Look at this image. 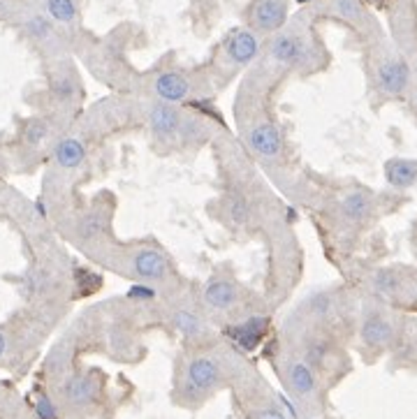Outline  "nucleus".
Masks as SVG:
<instances>
[{
	"label": "nucleus",
	"mask_w": 417,
	"mask_h": 419,
	"mask_svg": "<svg viewBox=\"0 0 417 419\" xmlns=\"http://www.w3.org/2000/svg\"><path fill=\"white\" fill-rule=\"evenodd\" d=\"M269 54L276 63L290 65V68H302L311 61V49L299 35L293 32H278L269 44Z\"/></svg>",
	"instance_id": "f257e3e1"
},
{
	"label": "nucleus",
	"mask_w": 417,
	"mask_h": 419,
	"mask_svg": "<svg viewBox=\"0 0 417 419\" xmlns=\"http://www.w3.org/2000/svg\"><path fill=\"white\" fill-rule=\"evenodd\" d=\"M253 28L262 32H276L288 19V8L283 0H253L248 10Z\"/></svg>",
	"instance_id": "f03ea898"
},
{
	"label": "nucleus",
	"mask_w": 417,
	"mask_h": 419,
	"mask_svg": "<svg viewBox=\"0 0 417 419\" xmlns=\"http://www.w3.org/2000/svg\"><path fill=\"white\" fill-rule=\"evenodd\" d=\"M221 380V366H218L216 359L211 357H197L188 364V371H185V382H188V389H193L195 394H204V391H211Z\"/></svg>",
	"instance_id": "7ed1b4c3"
},
{
	"label": "nucleus",
	"mask_w": 417,
	"mask_h": 419,
	"mask_svg": "<svg viewBox=\"0 0 417 419\" xmlns=\"http://www.w3.org/2000/svg\"><path fill=\"white\" fill-rule=\"evenodd\" d=\"M410 84V65L403 58H389L378 65V86L385 95H401Z\"/></svg>",
	"instance_id": "20e7f679"
},
{
	"label": "nucleus",
	"mask_w": 417,
	"mask_h": 419,
	"mask_svg": "<svg viewBox=\"0 0 417 419\" xmlns=\"http://www.w3.org/2000/svg\"><path fill=\"white\" fill-rule=\"evenodd\" d=\"M248 146H250V151L260 158L281 156V149H283L281 130H278L271 121L257 123L255 128L248 132Z\"/></svg>",
	"instance_id": "39448f33"
},
{
	"label": "nucleus",
	"mask_w": 417,
	"mask_h": 419,
	"mask_svg": "<svg viewBox=\"0 0 417 419\" xmlns=\"http://www.w3.org/2000/svg\"><path fill=\"white\" fill-rule=\"evenodd\" d=\"M183 118L178 109L169 102H158L154 109L149 111V128L158 139H174L181 132Z\"/></svg>",
	"instance_id": "423d86ee"
},
{
	"label": "nucleus",
	"mask_w": 417,
	"mask_h": 419,
	"mask_svg": "<svg viewBox=\"0 0 417 419\" xmlns=\"http://www.w3.org/2000/svg\"><path fill=\"white\" fill-rule=\"evenodd\" d=\"M267 329H269V317L253 315V317H248V320L230 327L228 334L241 350H255L257 345L262 343V338L267 336Z\"/></svg>",
	"instance_id": "0eeeda50"
},
{
	"label": "nucleus",
	"mask_w": 417,
	"mask_h": 419,
	"mask_svg": "<svg viewBox=\"0 0 417 419\" xmlns=\"http://www.w3.org/2000/svg\"><path fill=\"white\" fill-rule=\"evenodd\" d=\"M225 49H228V58L234 65H248L260 54V39L253 30H234Z\"/></svg>",
	"instance_id": "6e6552de"
},
{
	"label": "nucleus",
	"mask_w": 417,
	"mask_h": 419,
	"mask_svg": "<svg viewBox=\"0 0 417 419\" xmlns=\"http://www.w3.org/2000/svg\"><path fill=\"white\" fill-rule=\"evenodd\" d=\"M360 336L364 345L369 348H385V345L394 338V327L387 317H382L380 313H369L362 322Z\"/></svg>",
	"instance_id": "1a4fd4ad"
},
{
	"label": "nucleus",
	"mask_w": 417,
	"mask_h": 419,
	"mask_svg": "<svg viewBox=\"0 0 417 419\" xmlns=\"http://www.w3.org/2000/svg\"><path fill=\"white\" fill-rule=\"evenodd\" d=\"M132 271L142 278V281H160L167 276V259L154 248H144L135 255Z\"/></svg>",
	"instance_id": "9d476101"
},
{
	"label": "nucleus",
	"mask_w": 417,
	"mask_h": 419,
	"mask_svg": "<svg viewBox=\"0 0 417 419\" xmlns=\"http://www.w3.org/2000/svg\"><path fill=\"white\" fill-rule=\"evenodd\" d=\"M156 93L163 102L176 104V102H183V100L190 95V84L183 75L169 70L156 77Z\"/></svg>",
	"instance_id": "9b49d317"
},
{
	"label": "nucleus",
	"mask_w": 417,
	"mask_h": 419,
	"mask_svg": "<svg viewBox=\"0 0 417 419\" xmlns=\"http://www.w3.org/2000/svg\"><path fill=\"white\" fill-rule=\"evenodd\" d=\"M385 178L392 188H413L417 183V160H413V158H389L385 162Z\"/></svg>",
	"instance_id": "f8f14e48"
},
{
	"label": "nucleus",
	"mask_w": 417,
	"mask_h": 419,
	"mask_svg": "<svg viewBox=\"0 0 417 419\" xmlns=\"http://www.w3.org/2000/svg\"><path fill=\"white\" fill-rule=\"evenodd\" d=\"M237 285L225 281V278H216V281H209L207 288H204V299L211 308L216 310H228L237 304Z\"/></svg>",
	"instance_id": "ddd939ff"
},
{
	"label": "nucleus",
	"mask_w": 417,
	"mask_h": 419,
	"mask_svg": "<svg viewBox=\"0 0 417 419\" xmlns=\"http://www.w3.org/2000/svg\"><path fill=\"white\" fill-rule=\"evenodd\" d=\"M54 160L58 167L63 169H75L86 160V146L75 137H65L56 144L54 149Z\"/></svg>",
	"instance_id": "4468645a"
},
{
	"label": "nucleus",
	"mask_w": 417,
	"mask_h": 419,
	"mask_svg": "<svg viewBox=\"0 0 417 419\" xmlns=\"http://www.w3.org/2000/svg\"><path fill=\"white\" fill-rule=\"evenodd\" d=\"M371 211H373V202H371V195H367L364 190L348 192L341 202V216L348 223H362L364 218H369Z\"/></svg>",
	"instance_id": "2eb2a0df"
},
{
	"label": "nucleus",
	"mask_w": 417,
	"mask_h": 419,
	"mask_svg": "<svg viewBox=\"0 0 417 419\" xmlns=\"http://www.w3.org/2000/svg\"><path fill=\"white\" fill-rule=\"evenodd\" d=\"M98 394V384L89 375H75L65 382V398L75 405H86L91 403Z\"/></svg>",
	"instance_id": "dca6fc26"
},
{
	"label": "nucleus",
	"mask_w": 417,
	"mask_h": 419,
	"mask_svg": "<svg viewBox=\"0 0 417 419\" xmlns=\"http://www.w3.org/2000/svg\"><path fill=\"white\" fill-rule=\"evenodd\" d=\"M290 387L295 389L297 396L306 398L315 391V373L311 371V366L306 362H295L290 366Z\"/></svg>",
	"instance_id": "f3484780"
},
{
	"label": "nucleus",
	"mask_w": 417,
	"mask_h": 419,
	"mask_svg": "<svg viewBox=\"0 0 417 419\" xmlns=\"http://www.w3.org/2000/svg\"><path fill=\"white\" fill-rule=\"evenodd\" d=\"M225 209H228V218L234 225H248L250 218H253V204L246 195H239V192L228 199Z\"/></svg>",
	"instance_id": "a211bd4d"
},
{
	"label": "nucleus",
	"mask_w": 417,
	"mask_h": 419,
	"mask_svg": "<svg viewBox=\"0 0 417 419\" xmlns=\"http://www.w3.org/2000/svg\"><path fill=\"white\" fill-rule=\"evenodd\" d=\"M46 15L58 24H72L77 19L75 0H46Z\"/></svg>",
	"instance_id": "6ab92c4d"
},
{
	"label": "nucleus",
	"mask_w": 417,
	"mask_h": 419,
	"mask_svg": "<svg viewBox=\"0 0 417 419\" xmlns=\"http://www.w3.org/2000/svg\"><path fill=\"white\" fill-rule=\"evenodd\" d=\"M174 327L181 331L185 338H197L202 334V322L195 313L190 310H178L174 313Z\"/></svg>",
	"instance_id": "aec40b11"
},
{
	"label": "nucleus",
	"mask_w": 417,
	"mask_h": 419,
	"mask_svg": "<svg viewBox=\"0 0 417 419\" xmlns=\"http://www.w3.org/2000/svg\"><path fill=\"white\" fill-rule=\"evenodd\" d=\"M104 225H107V221L102 218V214H89L79 223V236H82L84 241H91V239L102 234Z\"/></svg>",
	"instance_id": "412c9836"
},
{
	"label": "nucleus",
	"mask_w": 417,
	"mask_h": 419,
	"mask_svg": "<svg viewBox=\"0 0 417 419\" xmlns=\"http://www.w3.org/2000/svg\"><path fill=\"white\" fill-rule=\"evenodd\" d=\"M46 137H49V125H46V121H42V118H33V121H28V125H26V130H24L26 144L39 146Z\"/></svg>",
	"instance_id": "4be33fe9"
},
{
	"label": "nucleus",
	"mask_w": 417,
	"mask_h": 419,
	"mask_svg": "<svg viewBox=\"0 0 417 419\" xmlns=\"http://www.w3.org/2000/svg\"><path fill=\"white\" fill-rule=\"evenodd\" d=\"M51 93H54L58 102H72L77 95V84L70 77H56L51 82Z\"/></svg>",
	"instance_id": "5701e85b"
},
{
	"label": "nucleus",
	"mask_w": 417,
	"mask_h": 419,
	"mask_svg": "<svg viewBox=\"0 0 417 419\" xmlns=\"http://www.w3.org/2000/svg\"><path fill=\"white\" fill-rule=\"evenodd\" d=\"M334 12L341 19H348V21H360L364 15V8L360 0H334Z\"/></svg>",
	"instance_id": "b1692460"
},
{
	"label": "nucleus",
	"mask_w": 417,
	"mask_h": 419,
	"mask_svg": "<svg viewBox=\"0 0 417 419\" xmlns=\"http://www.w3.org/2000/svg\"><path fill=\"white\" fill-rule=\"evenodd\" d=\"M26 30H28L30 37L39 39V42H42V39H49L51 32H54V28H51V21L46 17H42V15L30 17L28 24H26Z\"/></svg>",
	"instance_id": "393cba45"
},
{
	"label": "nucleus",
	"mask_w": 417,
	"mask_h": 419,
	"mask_svg": "<svg viewBox=\"0 0 417 419\" xmlns=\"http://www.w3.org/2000/svg\"><path fill=\"white\" fill-rule=\"evenodd\" d=\"M373 285H376V290L382 292V295H394V292L399 290V276H396L392 269H382L376 274Z\"/></svg>",
	"instance_id": "a878e982"
},
{
	"label": "nucleus",
	"mask_w": 417,
	"mask_h": 419,
	"mask_svg": "<svg viewBox=\"0 0 417 419\" xmlns=\"http://www.w3.org/2000/svg\"><path fill=\"white\" fill-rule=\"evenodd\" d=\"M332 297L327 295V292H317V295L311 299V310L315 313V315H327L329 310H332Z\"/></svg>",
	"instance_id": "bb28decb"
},
{
	"label": "nucleus",
	"mask_w": 417,
	"mask_h": 419,
	"mask_svg": "<svg viewBox=\"0 0 417 419\" xmlns=\"http://www.w3.org/2000/svg\"><path fill=\"white\" fill-rule=\"evenodd\" d=\"M156 297H158V292L151 288V285L137 283V285H130V290H128V299H135V301H151V299H156Z\"/></svg>",
	"instance_id": "cd10ccee"
},
{
	"label": "nucleus",
	"mask_w": 417,
	"mask_h": 419,
	"mask_svg": "<svg viewBox=\"0 0 417 419\" xmlns=\"http://www.w3.org/2000/svg\"><path fill=\"white\" fill-rule=\"evenodd\" d=\"M327 352H329V345H327V341H320V338H315L313 343L308 345V359L313 364H320V362H324V357H327Z\"/></svg>",
	"instance_id": "c85d7f7f"
},
{
	"label": "nucleus",
	"mask_w": 417,
	"mask_h": 419,
	"mask_svg": "<svg viewBox=\"0 0 417 419\" xmlns=\"http://www.w3.org/2000/svg\"><path fill=\"white\" fill-rule=\"evenodd\" d=\"M35 415H37V419H58L56 417V408H54V403L49 401V396H39L37 398Z\"/></svg>",
	"instance_id": "c756f323"
},
{
	"label": "nucleus",
	"mask_w": 417,
	"mask_h": 419,
	"mask_svg": "<svg viewBox=\"0 0 417 419\" xmlns=\"http://www.w3.org/2000/svg\"><path fill=\"white\" fill-rule=\"evenodd\" d=\"M255 419H288L286 412H281L278 408H264L255 415Z\"/></svg>",
	"instance_id": "7c9ffc66"
},
{
	"label": "nucleus",
	"mask_w": 417,
	"mask_h": 419,
	"mask_svg": "<svg viewBox=\"0 0 417 419\" xmlns=\"http://www.w3.org/2000/svg\"><path fill=\"white\" fill-rule=\"evenodd\" d=\"M5 348H8V341H5V334L0 331V357L5 355Z\"/></svg>",
	"instance_id": "2f4dec72"
},
{
	"label": "nucleus",
	"mask_w": 417,
	"mask_h": 419,
	"mask_svg": "<svg viewBox=\"0 0 417 419\" xmlns=\"http://www.w3.org/2000/svg\"><path fill=\"white\" fill-rule=\"evenodd\" d=\"M35 209H37V214H39V216H46V209H44V202H39V199H37Z\"/></svg>",
	"instance_id": "473e14b6"
},
{
	"label": "nucleus",
	"mask_w": 417,
	"mask_h": 419,
	"mask_svg": "<svg viewBox=\"0 0 417 419\" xmlns=\"http://www.w3.org/2000/svg\"><path fill=\"white\" fill-rule=\"evenodd\" d=\"M299 5H308V3H313V0H297Z\"/></svg>",
	"instance_id": "72a5a7b5"
}]
</instances>
